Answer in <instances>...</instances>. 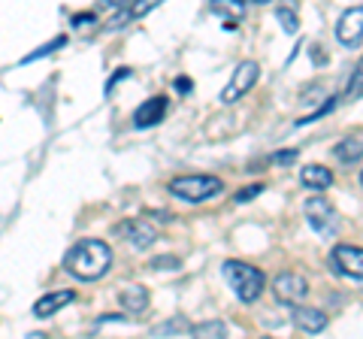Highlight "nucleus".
I'll return each mask as SVG.
<instances>
[{
    "mask_svg": "<svg viewBox=\"0 0 363 339\" xmlns=\"http://www.w3.org/2000/svg\"><path fill=\"white\" fill-rule=\"evenodd\" d=\"M112 248L104 240H79L64 257V269L79 282H97L109 273Z\"/></svg>",
    "mask_w": 363,
    "mask_h": 339,
    "instance_id": "f257e3e1",
    "label": "nucleus"
},
{
    "mask_svg": "<svg viewBox=\"0 0 363 339\" xmlns=\"http://www.w3.org/2000/svg\"><path fill=\"white\" fill-rule=\"evenodd\" d=\"M221 273H224L227 282H230V288H233V294H236V300L240 303L260 300V294H264V288H267L264 269H257V267L245 264V261H224Z\"/></svg>",
    "mask_w": 363,
    "mask_h": 339,
    "instance_id": "f03ea898",
    "label": "nucleus"
},
{
    "mask_svg": "<svg viewBox=\"0 0 363 339\" xmlns=\"http://www.w3.org/2000/svg\"><path fill=\"white\" fill-rule=\"evenodd\" d=\"M221 191H224V179L209 173H188V176H176L169 182V194L185 203H206L212 197H218Z\"/></svg>",
    "mask_w": 363,
    "mask_h": 339,
    "instance_id": "7ed1b4c3",
    "label": "nucleus"
},
{
    "mask_svg": "<svg viewBox=\"0 0 363 339\" xmlns=\"http://www.w3.org/2000/svg\"><path fill=\"white\" fill-rule=\"evenodd\" d=\"M303 216H306V221L312 224V230L318 236H324V240H333V236H336L339 216H336V209L324 197H309V200H306L303 203Z\"/></svg>",
    "mask_w": 363,
    "mask_h": 339,
    "instance_id": "20e7f679",
    "label": "nucleus"
},
{
    "mask_svg": "<svg viewBox=\"0 0 363 339\" xmlns=\"http://www.w3.org/2000/svg\"><path fill=\"white\" fill-rule=\"evenodd\" d=\"M257 79H260V64L257 61H240L236 70L230 73V82H227L224 91H221V104H236V100H242L257 85Z\"/></svg>",
    "mask_w": 363,
    "mask_h": 339,
    "instance_id": "39448f33",
    "label": "nucleus"
},
{
    "mask_svg": "<svg viewBox=\"0 0 363 339\" xmlns=\"http://www.w3.org/2000/svg\"><path fill=\"white\" fill-rule=\"evenodd\" d=\"M330 264L339 276H345L351 282H360L363 285V248L360 245H333L330 252Z\"/></svg>",
    "mask_w": 363,
    "mask_h": 339,
    "instance_id": "423d86ee",
    "label": "nucleus"
},
{
    "mask_svg": "<svg viewBox=\"0 0 363 339\" xmlns=\"http://www.w3.org/2000/svg\"><path fill=\"white\" fill-rule=\"evenodd\" d=\"M272 294H276V300L285 303V306H297V303L306 300V294H309V282L300 273H279L272 279Z\"/></svg>",
    "mask_w": 363,
    "mask_h": 339,
    "instance_id": "0eeeda50",
    "label": "nucleus"
},
{
    "mask_svg": "<svg viewBox=\"0 0 363 339\" xmlns=\"http://www.w3.org/2000/svg\"><path fill=\"white\" fill-rule=\"evenodd\" d=\"M116 233L128 245H133L136 252H143V248H152L157 243V230L145 218H124L118 228H116Z\"/></svg>",
    "mask_w": 363,
    "mask_h": 339,
    "instance_id": "6e6552de",
    "label": "nucleus"
},
{
    "mask_svg": "<svg viewBox=\"0 0 363 339\" xmlns=\"http://www.w3.org/2000/svg\"><path fill=\"white\" fill-rule=\"evenodd\" d=\"M336 40L342 43L345 49H354L363 43V6H351L345 9L336 21Z\"/></svg>",
    "mask_w": 363,
    "mask_h": 339,
    "instance_id": "1a4fd4ad",
    "label": "nucleus"
},
{
    "mask_svg": "<svg viewBox=\"0 0 363 339\" xmlns=\"http://www.w3.org/2000/svg\"><path fill=\"white\" fill-rule=\"evenodd\" d=\"M167 97H149L145 104L136 106L133 112V124L136 128H155V124H161L164 116H167Z\"/></svg>",
    "mask_w": 363,
    "mask_h": 339,
    "instance_id": "9d476101",
    "label": "nucleus"
},
{
    "mask_svg": "<svg viewBox=\"0 0 363 339\" xmlns=\"http://www.w3.org/2000/svg\"><path fill=\"white\" fill-rule=\"evenodd\" d=\"M294 324H297L303 333H312V336L315 333H324L327 330V312L297 303V306H294Z\"/></svg>",
    "mask_w": 363,
    "mask_h": 339,
    "instance_id": "9b49d317",
    "label": "nucleus"
},
{
    "mask_svg": "<svg viewBox=\"0 0 363 339\" xmlns=\"http://www.w3.org/2000/svg\"><path fill=\"white\" fill-rule=\"evenodd\" d=\"M73 300H76L73 291H49V294H43V297L33 303V315H37V318H52L55 312H61L64 306H70Z\"/></svg>",
    "mask_w": 363,
    "mask_h": 339,
    "instance_id": "f8f14e48",
    "label": "nucleus"
},
{
    "mask_svg": "<svg viewBox=\"0 0 363 339\" xmlns=\"http://www.w3.org/2000/svg\"><path fill=\"white\" fill-rule=\"evenodd\" d=\"M300 185L306 191H327L333 185V170L321 164H306L300 170Z\"/></svg>",
    "mask_w": 363,
    "mask_h": 339,
    "instance_id": "ddd939ff",
    "label": "nucleus"
},
{
    "mask_svg": "<svg viewBox=\"0 0 363 339\" xmlns=\"http://www.w3.org/2000/svg\"><path fill=\"white\" fill-rule=\"evenodd\" d=\"M209 13L224 16V28L230 30L245 18V0H209Z\"/></svg>",
    "mask_w": 363,
    "mask_h": 339,
    "instance_id": "4468645a",
    "label": "nucleus"
},
{
    "mask_svg": "<svg viewBox=\"0 0 363 339\" xmlns=\"http://www.w3.org/2000/svg\"><path fill=\"white\" fill-rule=\"evenodd\" d=\"M118 303H121V309H124V312L140 315V312L149 309V291H145L143 285H128V288H121Z\"/></svg>",
    "mask_w": 363,
    "mask_h": 339,
    "instance_id": "2eb2a0df",
    "label": "nucleus"
},
{
    "mask_svg": "<svg viewBox=\"0 0 363 339\" xmlns=\"http://www.w3.org/2000/svg\"><path fill=\"white\" fill-rule=\"evenodd\" d=\"M161 4H164V0H130V6L116 18V25H112V28H121V25H128V21H136V18L149 16L152 9H157Z\"/></svg>",
    "mask_w": 363,
    "mask_h": 339,
    "instance_id": "dca6fc26",
    "label": "nucleus"
},
{
    "mask_svg": "<svg viewBox=\"0 0 363 339\" xmlns=\"http://www.w3.org/2000/svg\"><path fill=\"white\" fill-rule=\"evenodd\" d=\"M333 155L339 157L342 164H357V161H363V140H357V137H345L342 143H336V149H333Z\"/></svg>",
    "mask_w": 363,
    "mask_h": 339,
    "instance_id": "f3484780",
    "label": "nucleus"
},
{
    "mask_svg": "<svg viewBox=\"0 0 363 339\" xmlns=\"http://www.w3.org/2000/svg\"><path fill=\"white\" fill-rule=\"evenodd\" d=\"M188 336H209V339H221L227 336V324L224 321H203V324H191Z\"/></svg>",
    "mask_w": 363,
    "mask_h": 339,
    "instance_id": "a211bd4d",
    "label": "nucleus"
},
{
    "mask_svg": "<svg viewBox=\"0 0 363 339\" xmlns=\"http://www.w3.org/2000/svg\"><path fill=\"white\" fill-rule=\"evenodd\" d=\"M363 97V58L354 64V70H351V79L345 85V100L348 104H354V100Z\"/></svg>",
    "mask_w": 363,
    "mask_h": 339,
    "instance_id": "6ab92c4d",
    "label": "nucleus"
},
{
    "mask_svg": "<svg viewBox=\"0 0 363 339\" xmlns=\"http://www.w3.org/2000/svg\"><path fill=\"white\" fill-rule=\"evenodd\" d=\"M276 21L281 25V30H285V33H297V30H300V18H297V9H294V6L281 4V6L276 9Z\"/></svg>",
    "mask_w": 363,
    "mask_h": 339,
    "instance_id": "aec40b11",
    "label": "nucleus"
},
{
    "mask_svg": "<svg viewBox=\"0 0 363 339\" xmlns=\"http://www.w3.org/2000/svg\"><path fill=\"white\" fill-rule=\"evenodd\" d=\"M188 318H182V315H176V318H169V321H164V324H157L155 327V336H169V333H188Z\"/></svg>",
    "mask_w": 363,
    "mask_h": 339,
    "instance_id": "412c9836",
    "label": "nucleus"
},
{
    "mask_svg": "<svg viewBox=\"0 0 363 339\" xmlns=\"http://www.w3.org/2000/svg\"><path fill=\"white\" fill-rule=\"evenodd\" d=\"M64 46H67V37H64V33H61V37H55V40H49V43H45V46H43V49H37V52H30V55H28V58H25V61H21V64L40 61V58H45V55L58 52V49H64Z\"/></svg>",
    "mask_w": 363,
    "mask_h": 339,
    "instance_id": "4be33fe9",
    "label": "nucleus"
},
{
    "mask_svg": "<svg viewBox=\"0 0 363 339\" xmlns=\"http://www.w3.org/2000/svg\"><path fill=\"white\" fill-rule=\"evenodd\" d=\"M300 94H303V104H324V100H327V88L321 82H312V85H306Z\"/></svg>",
    "mask_w": 363,
    "mask_h": 339,
    "instance_id": "5701e85b",
    "label": "nucleus"
},
{
    "mask_svg": "<svg viewBox=\"0 0 363 339\" xmlns=\"http://www.w3.org/2000/svg\"><path fill=\"white\" fill-rule=\"evenodd\" d=\"M333 106H336V97H327L324 104H318V109L315 112H309L306 118H297V128H303V124H312V121H318L321 116H327V112H333Z\"/></svg>",
    "mask_w": 363,
    "mask_h": 339,
    "instance_id": "b1692460",
    "label": "nucleus"
},
{
    "mask_svg": "<svg viewBox=\"0 0 363 339\" xmlns=\"http://www.w3.org/2000/svg\"><path fill=\"white\" fill-rule=\"evenodd\" d=\"M297 157H300L297 149H285V152H276V155H272L269 164H272V167H291L294 161H297Z\"/></svg>",
    "mask_w": 363,
    "mask_h": 339,
    "instance_id": "393cba45",
    "label": "nucleus"
},
{
    "mask_svg": "<svg viewBox=\"0 0 363 339\" xmlns=\"http://www.w3.org/2000/svg\"><path fill=\"white\" fill-rule=\"evenodd\" d=\"M182 261L179 257H173V255H164V257H155V261H149V267L152 269H176Z\"/></svg>",
    "mask_w": 363,
    "mask_h": 339,
    "instance_id": "a878e982",
    "label": "nucleus"
},
{
    "mask_svg": "<svg viewBox=\"0 0 363 339\" xmlns=\"http://www.w3.org/2000/svg\"><path fill=\"white\" fill-rule=\"evenodd\" d=\"M260 191H264V185H248V188H242L240 194H236V203H245V200H252V197H257Z\"/></svg>",
    "mask_w": 363,
    "mask_h": 339,
    "instance_id": "bb28decb",
    "label": "nucleus"
},
{
    "mask_svg": "<svg viewBox=\"0 0 363 339\" xmlns=\"http://www.w3.org/2000/svg\"><path fill=\"white\" fill-rule=\"evenodd\" d=\"M100 6L109 9V13H121V9L130 6V0H100Z\"/></svg>",
    "mask_w": 363,
    "mask_h": 339,
    "instance_id": "cd10ccee",
    "label": "nucleus"
},
{
    "mask_svg": "<svg viewBox=\"0 0 363 339\" xmlns=\"http://www.w3.org/2000/svg\"><path fill=\"white\" fill-rule=\"evenodd\" d=\"M130 73H133V70H130V67H121V70H118V73H116V76H112V79H109V82H106V94H109V91H112V88H116V85L121 82V79H128Z\"/></svg>",
    "mask_w": 363,
    "mask_h": 339,
    "instance_id": "c85d7f7f",
    "label": "nucleus"
},
{
    "mask_svg": "<svg viewBox=\"0 0 363 339\" xmlns=\"http://www.w3.org/2000/svg\"><path fill=\"white\" fill-rule=\"evenodd\" d=\"M173 85H176V91H182V94H188V91H191V88H194V82H191V79H188V76H179V79H176V82H173Z\"/></svg>",
    "mask_w": 363,
    "mask_h": 339,
    "instance_id": "c756f323",
    "label": "nucleus"
},
{
    "mask_svg": "<svg viewBox=\"0 0 363 339\" xmlns=\"http://www.w3.org/2000/svg\"><path fill=\"white\" fill-rule=\"evenodd\" d=\"M91 21H94V13H79V16H73V28H85Z\"/></svg>",
    "mask_w": 363,
    "mask_h": 339,
    "instance_id": "7c9ffc66",
    "label": "nucleus"
},
{
    "mask_svg": "<svg viewBox=\"0 0 363 339\" xmlns=\"http://www.w3.org/2000/svg\"><path fill=\"white\" fill-rule=\"evenodd\" d=\"M255 4H269V0H255Z\"/></svg>",
    "mask_w": 363,
    "mask_h": 339,
    "instance_id": "2f4dec72",
    "label": "nucleus"
},
{
    "mask_svg": "<svg viewBox=\"0 0 363 339\" xmlns=\"http://www.w3.org/2000/svg\"><path fill=\"white\" fill-rule=\"evenodd\" d=\"M360 185H363V170H360Z\"/></svg>",
    "mask_w": 363,
    "mask_h": 339,
    "instance_id": "473e14b6",
    "label": "nucleus"
}]
</instances>
